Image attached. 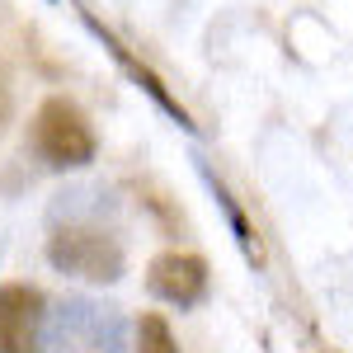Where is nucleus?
I'll return each instance as SVG.
<instances>
[{
	"label": "nucleus",
	"instance_id": "nucleus-1",
	"mask_svg": "<svg viewBox=\"0 0 353 353\" xmlns=\"http://www.w3.org/2000/svg\"><path fill=\"white\" fill-rule=\"evenodd\" d=\"M48 264L66 278H81L94 288H109L128 273V250L104 217H52L48 221Z\"/></svg>",
	"mask_w": 353,
	"mask_h": 353
},
{
	"label": "nucleus",
	"instance_id": "nucleus-2",
	"mask_svg": "<svg viewBox=\"0 0 353 353\" xmlns=\"http://www.w3.org/2000/svg\"><path fill=\"white\" fill-rule=\"evenodd\" d=\"M28 146H33V161L52 174H71V170H90L99 156V137L90 128V118L76 99L66 94H48L38 113H33V128H28Z\"/></svg>",
	"mask_w": 353,
	"mask_h": 353
},
{
	"label": "nucleus",
	"instance_id": "nucleus-5",
	"mask_svg": "<svg viewBox=\"0 0 353 353\" xmlns=\"http://www.w3.org/2000/svg\"><path fill=\"white\" fill-rule=\"evenodd\" d=\"M208 288H212V273H208V259L203 254H189V250H161L151 264H146V292L165 306H179V311H193L208 301Z\"/></svg>",
	"mask_w": 353,
	"mask_h": 353
},
{
	"label": "nucleus",
	"instance_id": "nucleus-6",
	"mask_svg": "<svg viewBox=\"0 0 353 353\" xmlns=\"http://www.w3.org/2000/svg\"><path fill=\"white\" fill-rule=\"evenodd\" d=\"M57 334H61V344H71L76 353H123L128 325H123V316L113 306L66 297L57 306Z\"/></svg>",
	"mask_w": 353,
	"mask_h": 353
},
{
	"label": "nucleus",
	"instance_id": "nucleus-3",
	"mask_svg": "<svg viewBox=\"0 0 353 353\" xmlns=\"http://www.w3.org/2000/svg\"><path fill=\"white\" fill-rule=\"evenodd\" d=\"M81 24H85V33H90V38L113 57V66H118V71H123V76H128V81H132L137 90H141V94L165 113V118H170V123H179L184 132H198V123H193V113L179 104V94H174V90H170V85H165L161 76H156V71H151V66H146V61H141V57H137L132 48H128V43H123V38L99 19V14H94V10H81Z\"/></svg>",
	"mask_w": 353,
	"mask_h": 353
},
{
	"label": "nucleus",
	"instance_id": "nucleus-10",
	"mask_svg": "<svg viewBox=\"0 0 353 353\" xmlns=\"http://www.w3.org/2000/svg\"><path fill=\"white\" fill-rule=\"evenodd\" d=\"M0 254H5V236H0Z\"/></svg>",
	"mask_w": 353,
	"mask_h": 353
},
{
	"label": "nucleus",
	"instance_id": "nucleus-4",
	"mask_svg": "<svg viewBox=\"0 0 353 353\" xmlns=\"http://www.w3.org/2000/svg\"><path fill=\"white\" fill-rule=\"evenodd\" d=\"M48 297L33 283H0V353H48Z\"/></svg>",
	"mask_w": 353,
	"mask_h": 353
},
{
	"label": "nucleus",
	"instance_id": "nucleus-7",
	"mask_svg": "<svg viewBox=\"0 0 353 353\" xmlns=\"http://www.w3.org/2000/svg\"><path fill=\"white\" fill-rule=\"evenodd\" d=\"M193 170H198V179H203V189L212 193V203L221 208V217H226V231H231V241L241 245V254L259 269L264 264V245H259V236H254V226H250V217H245V208L236 203V193L221 184V174L212 170V165L203 161V156H193Z\"/></svg>",
	"mask_w": 353,
	"mask_h": 353
},
{
	"label": "nucleus",
	"instance_id": "nucleus-8",
	"mask_svg": "<svg viewBox=\"0 0 353 353\" xmlns=\"http://www.w3.org/2000/svg\"><path fill=\"white\" fill-rule=\"evenodd\" d=\"M132 353H179V339L161 311H141V321L132 325Z\"/></svg>",
	"mask_w": 353,
	"mask_h": 353
},
{
	"label": "nucleus",
	"instance_id": "nucleus-9",
	"mask_svg": "<svg viewBox=\"0 0 353 353\" xmlns=\"http://www.w3.org/2000/svg\"><path fill=\"white\" fill-rule=\"evenodd\" d=\"M5 109H10V99H5V90H0V123H5Z\"/></svg>",
	"mask_w": 353,
	"mask_h": 353
}]
</instances>
